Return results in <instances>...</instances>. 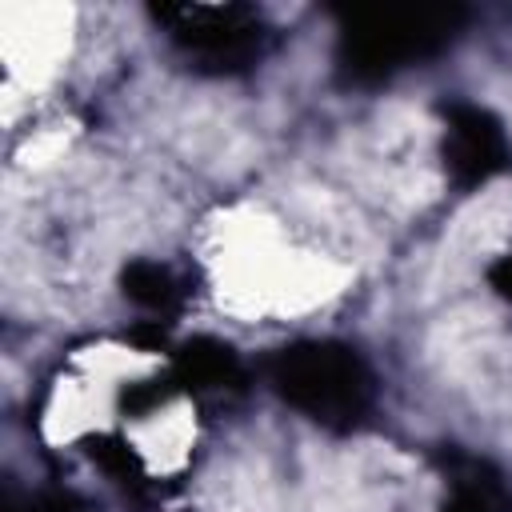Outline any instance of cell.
Listing matches in <instances>:
<instances>
[{"label": "cell", "mask_w": 512, "mask_h": 512, "mask_svg": "<svg viewBox=\"0 0 512 512\" xmlns=\"http://www.w3.org/2000/svg\"><path fill=\"white\" fill-rule=\"evenodd\" d=\"M464 28L456 4H368L340 16L336 64L348 80L372 84L408 64L432 60Z\"/></svg>", "instance_id": "6da1fadb"}, {"label": "cell", "mask_w": 512, "mask_h": 512, "mask_svg": "<svg viewBox=\"0 0 512 512\" xmlns=\"http://www.w3.org/2000/svg\"><path fill=\"white\" fill-rule=\"evenodd\" d=\"M268 380L284 404L332 432L364 424L376 400V380L364 356L336 340H296L280 348L268 360Z\"/></svg>", "instance_id": "7a4b0ae2"}, {"label": "cell", "mask_w": 512, "mask_h": 512, "mask_svg": "<svg viewBox=\"0 0 512 512\" xmlns=\"http://www.w3.org/2000/svg\"><path fill=\"white\" fill-rule=\"evenodd\" d=\"M152 16L208 72H244L272 44V28L248 4H152Z\"/></svg>", "instance_id": "3957f363"}, {"label": "cell", "mask_w": 512, "mask_h": 512, "mask_svg": "<svg viewBox=\"0 0 512 512\" xmlns=\"http://www.w3.org/2000/svg\"><path fill=\"white\" fill-rule=\"evenodd\" d=\"M444 172L456 188H480L508 164V140L500 120L480 104H444Z\"/></svg>", "instance_id": "277c9868"}, {"label": "cell", "mask_w": 512, "mask_h": 512, "mask_svg": "<svg viewBox=\"0 0 512 512\" xmlns=\"http://www.w3.org/2000/svg\"><path fill=\"white\" fill-rule=\"evenodd\" d=\"M440 468L448 476V492L440 500V512H512V496L504 488V476L484 456H468L460 448H448V452H440Z\"/></svg>", "instance_id": "5b68a950"}, {"label": "cell", "mask_w": 512, "mask_h": 512, "mask_svg": "<svg viewBox=\"0 0 512 512\" xmlns=\"http://www.w3.org/2000/svg\"><path fill=\"white\" fill-rule=\"evenodd\" d=\"M172 384L176 392H224V388H244V364L240 356L212 336H196L176 348L172 356Z\"/></svg>", "instance_id": "8992f818"}, {"label": "cell", "mask_w": 512, "mask_h": 512, "mask_svg": "<svg viewBox=\"0 0 512 512\" xmlns=\"http://www.w3.org/2000/svg\"><path fill=\"white\" fill-rule=\"evenodd\" d=\"M120 292L136 308H144L152 316H172V312L184 308V280L168 264H160V260H132V264H124Z\"/></svg>", "instance_id": "52a82bcc"}, {"label": "cell", "mask_w": 512, "mask_h": 512, "mask_svg": "<svg viewBox=\"0 0 512 512\" xmlns=\"http://www.w3.org/2000/svg\"><path fill=\"white\" fill-rule=\"evenodd\" d=\"M84 452L120 484V488H128V492H136V496H144L152 484H148V468H144V460L132 452V444L128 440H120V436H108V432H100V436H84Z\"/></svg>", "instance_id": "ba28073f"}, {"label": "cell", "mask_w": 512, "mask_h": 512, "mask_svg": "<svg viewBox=\"0 0 512 512\" xmlns=\"http://www.w3.org/2000/svg\"><path fill=\"white\" fill-rule=\"evenodd\" d=\"M168 396H176V384L172 376H156V380H140V384H128L120 392V408L140 416V412H152L156 404H164Z\"/></svg>", "instance_id": "9c48e42d"}, {"label": "cell", "mask_w": 512, "mask_h": 512, "mask_svg": "<svg viewBox=\"0 0 512 512\" xmlns=\"http://www.w3.org/2000/svg\"><path fill=\"white\" fill-rule=\"evenodd\" d=\"M128 336H132V344H140V348H148V352H156V348L168 344V332L160 328V320H144V324H136Z\"/></svg>", "instance_id": "30bf717a"}, {"label": "cell", "mask_w": 512, "mask_h": 512, "mask_svg": "<svg viewBox=\"0 0 512 512\" xmlns=\"http://www.w3.org/2000/svg\"><path fill=\"white\" fill-rule=\"evenodd\" d=\"M488 280H492V288H496L500 296H508V300H512V252H504V256L488 268Z\"/></svg>", "instance_id": "8fae6325"}]
</instances>
